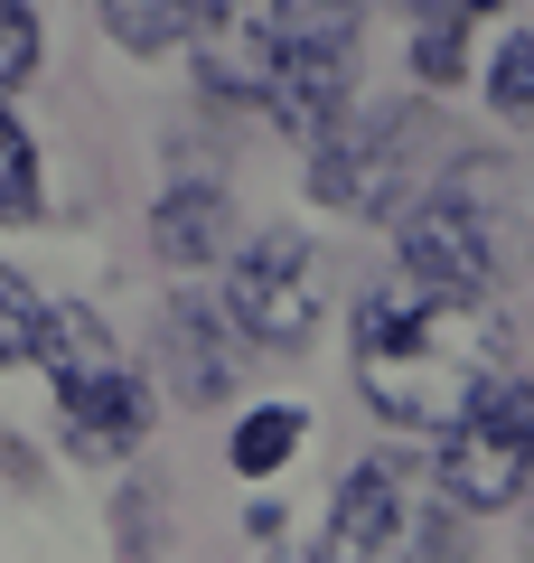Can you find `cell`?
I'll use <instances>...</instances> for the list:
<instances>
[{
    "label": "cell",
    "mask_w": 534,
    "mask_h": 563,
    "mask_svg": "<svg viewBox=\"0 0 534 563\" xmlns=\"http://www.w3.org/2000/svg\"><path fill=\"white\" fill-rule=\"evenodd\" d=\"M515 366V329L497 301L432 291L394 273L356 301V395L403 432H450L478 395H497Z\"/></svg>",
    "instance_id": "obj_1"
},
{
    "label": "cell",
    "mask_w": 534,
    "mask_h": 563,
    "mask_svg": "<svg viewBox=\"0 0 534 563\" xmlns=\"http://www.w3.org/2000/svg\"><path fill=\"white\" fill-rule=\"evenodd\" d=\"M394 235H403V273L413 282L469 291V301H497L534 263V217L515 198V169H497V161H450L394 217Z\"/></svg>",
    "instance_id": "obj_2"
},
{
    "label": "cell",
    "mask_w": 534,
    "mask_h": 563,
    "mask_svg": "<svg viewBox=\"0 0 534 563\" xmlns=\"http://www.w3.org/2000/svg\"><path fill=\"white\" fill-rule=\"evenodd\" d=\"M432 188V113L422 103H376L347 113L310 151V198L337 217H403Z\"/></svg>",
    "instance_id": "obj_3"
},
{
    "label": "cell",
    "mask_w": 534,
    "mask_h": 563,
    "mask_svg": "<svg viewBox=\"0 0 534 563\" xmlns=\"http://www.w3.org/2000/svg\"><path fill=\"white\" fill-rule=\"evenodd\" d=\"M356 29H366V0H281V76L263 95V113L281 132L319 141L347 122V95H356Z\"/></svg>",
    "instance_id": "obj_4"
},
{
    "label": "cell",
    "mask_w": 534,
    "mask_h": 563,
    "mask_svg": "<svg viewBox=\"0 0 534 563\" xmlns=\"http://www.w3.org/2000/svg\"><path fill=\"white\" fill-rule=\"evenodd\" d=\"M441 498L459 507V517H497V507H515L534 488V395L525 385H497V395H478L469 413L441 432Z\"/></svg>",
    "instance_id": "obj_5"
},
{
    "label": "cell",
    "mask_w": 534,
    "mask_h": 563,
    "mask_svg": "<svg viewBox=\"0 0 534 563\" xmlns=\"http://www.w3.org/2000/svg\"><path fill=\"white\" fill-rule=\"evenodd\" d=\"M225 310L254 347H310L319 310H329V263H319L310 235H254L225 282Z\"/></svg>",
    "instance_id": "obj_6"
},
{
    "label": "cell",
    "mask_w": 534,
    "mask_h": 563,
    "mask_svg": "<svg viewBox=\"0 0 534 563\" xmlns=\"http://www.w3.org/2000/svg\"><path fill=\"white\" fill-rule=\"evenodd\" d=\"M441 544V526L422 517V498L403 488L394 461H356L329 498V536H319V563H385V554H422Z\"/></svg>",
    "instance_id": "obj_7"
},
{
    "label": "cell",
    "mask_w": 534,
    "mask_h": 563,
    "mask_svg": "<svg viewBox=\"0 0 534 563\" xmlns=\"http://www.w3.org/2000/svg\"><path fill=\"white\" fill-rule=\"evenodd\" d=\"M244 357H254V339H244L235 310H216L207 291H178V301L159 310V385H169L188 413H207V404L235 395Z\"/></svg>",
    "instance_id": "obj_8"
},
{
    "label": "cell",
    "mask_w": 534,
    "mask_h": 563,
    "mask_svg": "<svg viewBox=\"0 0 534 563\" xmlns=\"http://www.w3.org/2000/svg\"><path fill=\"white\" fill-rule=\"evenodd\" d=\"M281 76V0H207L198 20V85L216 103H263Z\"/></svg>",
    "instance_id": "obj_9"
},
{
    "label": "cell",
    "mask_w": 534,
    "mask_h": 563,
    "mask_svg": "<svg viewBox=\"0 0 534 563\" xmlns=\"http://www.w3.org/2000/svg\"><path fill=\"white\" fill-rule=\"evenodd\" d=\"M57 432L76 461H132L151 442V385L132 366H94V376H66L57 385Z\"/></svg>",
    "instance_id": "obj_10"
},
{
    "label": "cell",
    "mask_w": 534,
    "mask_h": 563,
    "mask_svg": "<svg viewBox=\"0 0 534 563\" xmlns=\"http://www.w3.org/2000/svg\"><path fill=\"white\" fill-rule=\"evenodd\" d=\"M151 244H159V263H178V273L216 263V254H225V188H216V179H178V188H159V207H151Z\"/></svg>",
    "instance_id": "obj_11"
},
{
    "label": "cell",
    "mask_w": 534,
    "mask_h": 563,
    "mask_svg": "<svg viewBox=\"0 0 534 563\" xmlns=\"http://www.w3.org/2000/svg\"><path fill=\"white\" fill-rule=\"evenodd\" d=\"M207 0H103V38H122L132 57H169L178 38H198Z\"/></svg>",
    "instance_id": "obj_12"
},
{
    "label": "cell",
    "mask_w": 534,
    "mask_h": 563,
    "mask_svg": "<svg viewBox=\"0 0 534 563\" xmlns=\"http://www.w3.org/2000/svg\"><path fill=\"white\" fill-rule=\"evenodd\" d=\"M38 366L47 376H94V366H113V339H103V320L85 301H47V329H38Z\"/></svg>",
    "instance_id": "obj_13"
},
{
    "label": "cell",
    "mask_w": 534,
    "mask_h": 563,
    "mask_svg": "<svg viewBox=\"0 0 534 563\" xmlns=\"http://www.w3.org/2000/svg\"><path fill=\"white\" fill-rule=\"evenodd\" d=\"M47 188H38V141L20 113H0V225H38Z\"/></svg>",
    "instance_id": "obj_14"
},
{
    "label": "cell",
    "mask_w": 534,
    "mask_h": 563,
    "mask_svg": "<svg viewBox=\"0 0 534 563\" xmlns=\"http://www.w3.org/2000/svg\"><path fill=\"white\" fill-rule=\"evenodd\" d=\"M300 432H310V413H300V404H263V413H244L235 470H244V479H272V470L300 451Z\"/></svg>",
    "instance_id": "obj_15"
},
{
    "label": "cell",
    "mask_w": 534,
    "mask_h": 563,
    "mask_svg": "<svg viewBox=\"0 0 534 563\" xmlns=\"http://www.w3.org/2000/svg\"><path fill=\"white\" fill-rule=\"evenodd\" d=\"M38 329H47V301L20 273H0V366H38Z\"/></svg>",
    "instance_id": "obj_16"
},
{
    "label": "cell",
    "mask_w": 534,
    "mask_h": 563,
    "mask_svg": "<svg viewBox=\"0 0 534 563\" xmlns=\"http://www.w3.org/2000/svg\"><path fill=\"white\" fill-rule=\"evenodd\" d=\"M469 20H441V10H413V76L422 85H459V66H469Z\"/></svg>",
    "instance_id": "obj_17"
},
{
    "label": "cell",
    "mask_w": 534,
    "mask_h": 563,
    "mask_svg": "<svg viewBox=\"0 0 534 563\" xmlns=\"http://www.w3.org/2000/svg\"><path fill=\"white\" fill-rule=\"evenodd\" d=\"M488 103L507 122H534V38H497V66H488Z\"/></svg>",
    "instance_id": "obj_18"
},
{
    "label": "cell",
    "mask_w": 534,
    "mask_h": 563,
    "mask_svg": "<svg viewBox=\"0 0 534 563\" xmlns=\"http://www.w3.org/2000/svg\"><path fill=\"white\" fill-rule=\"evenodd\" d=\"M38 10H29V0H0V95H20L29 76H38Z\"/></svg>",
    "instance_id": "obj_19"
},
{
    "label": "cell",
    "mask_w": 534,
    "mask_h": 563,
    "mask_svg": "<svg viewBox=\"0 0 534 563\" xmlns=\"http://www.w3.org/2000/svg\"><path fill=\"white\" fill-rule=\"evenodd\" d=\"M413 10H441V20H488L497 0H413Z\"/></svg>",
    "instance_id": "obj_20"
},
{
    "label": "cell",
    "mask_w": 534,
    "mask_h": 563,
    "mask_svg": "<svg viewBox=\"0 0 534 563\" xmlns=\"http://www.w3.org/2000/svg\"><path fill=\"white\" fill-rule=\"evenodd\" d=\"M272 563H319V554H281V544H272Z\"/></svg>",
    "instance_id": "obj_21"
},
{
    "label": "cell",
    "mask_w": 534,
    "mask_h": 563,
    "mask_svg": "<svg viewBox=\"0 0 534 563\" xmlns=\"http://www.w3.org/2000/svg\"><path fill=\"white\" fill-rule=\"evenodd\" d=\"M525 563H534V554H525Z\"/></svg>",
    "instance_id": "obj_22"
}]
</instances>
